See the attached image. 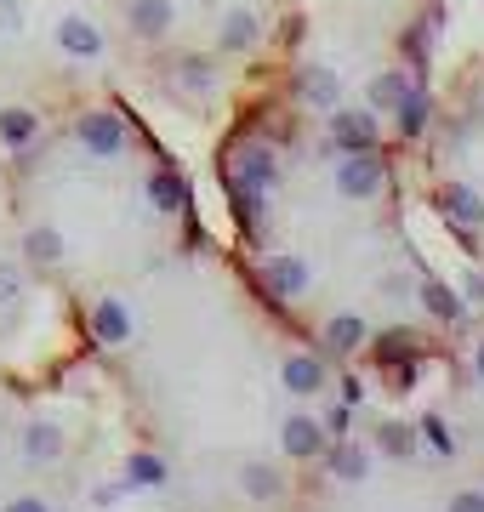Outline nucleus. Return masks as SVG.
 <instances>
[{
	"label": "nucleus",
	"mask_w": 484,
	"mask_h": 512,
	"mask_svg": "<svg viewBox=\"0 0 484 512\" xmlns=\"http://www.w3.org/2000/svg\"><path fill=\"white\" fill-rule=\"evenodd\" d=\"M274 177H280V160H274V148L268 143L234 148V160H228V183H234V205H240L245 217H257V200L274 188Z\"/></svg>",
	"instance_id": "1"
},
{
	"label": "nucleus",
	"mask_w": 484,
	"mask_h": 512,
	"mask_svg": "<svg viewBox=\"0 0 484 512\" xmlns=\"http://www.w3.org/2000/svg\"><path fill=\"white\" fill-rule=\"evenodd\" d=\"M75 143L92 154V160H120L131 143V131L126 120H120V109H86L75 120Z\"/></svg>",
	"instance_id": "2"
},
{
	"label": "nucleus",
	"mask_w": 484,
	"mask_h": 512,
	"mask_svg": "<svg viewBox=\"0 0 484 512\" xmlns=\"http://www.w3.org/2000/svg\"><path fill=\"white\" fill-rule=\"evenodd\" d=\"M382 188H388V171H382L371 148H354V154L336 160V194L342 200H376Z\"/></svg>",
	"instance_id": "3"
},
{
	"label": "nucleus",
	"mask_w": 484,
	"mask_h": 512,
	"mask_svg": "<svg viewBox=\"0 0 484 512\" xmlns=\"http://www.w3.org/2000/svg\"><path fill=\"white\" fill-rule=\"evenodd\" d=\"M280 450L291 461H319L325 450H331V439H325V421L308 416V410H291V416L280 421Z\"/></svg>",
	"instance_id": "4"
},
{
	"label": "nucleus",
	"mask_w": 484,
	"mask_h": 512,
	"mask_svg": "<svg viewBox=\"0 0 484 512\" xmlns=\"http://www.w3.org/2000/svg\"><path fill=\"white\" fill-rule=\"evenodd\" d=\"M262 291L274 296V302H297V296L314 291V268L302 256H268L262 262Z\"/></svg>",
	"instance_id": "5"
},
{
	"label": "nucleus",
	"mask_w": 484,
	"mask_h": 512,
	"mask_svg": "<svg viewBox=\"0 0 484 512\" xmlns=\"http://www.w3.org/2000/svg\"><path fill=\"white\" fill-rule=\"evenodd\" d=\"M257 40H262V18H257V6H228L223 18H217V52H223V57L251 52Z\"/></svg>",
	"instance_id": "6"
},
{
	"label": "nucleus",
	"mask_w": 484,
	"mask_h": 512,
	"mask_svg": "<svg viewBox=\"0 0 484 512\" xmlns=\"http://www.w3.org/2000/svg\"><path fill=\"white\" fill-rule=\"evenodd\" d=\"M126 29L137 40H166L177 29V6L171 0H126Z\"/></svg>",
	"instance_id": "7"
},
{
	"label": "nucleus",
	"mask_w": 484,
	"mask_h": 512,
	"mask_svg": "<svg viewBox=\"0 0 484 512\" xmlns=\"http://www.w3.org/2000/svg\"><path fill=\"white\" fill-rule=\"evenodd\" d=\"M331 143L336 148H376V109H331Z\"/></svg>",
	"instance_id": "8"
},
{
	"label": "nucleus",
	"mask_w": 484,
	"mask_h": 512,
	"mask_svg": "<svg viewBox=\"0 0 484 512\" xmlns=\"http://www.w3.org/2000/svg\"><path fill=\"white\" fill-rule=\"evenodd\" d=\"M297 97H302L314 114H331L336 103H342V80H336V69H325V63H302Z\"/></svg>",
	"instance_id": "9"
},
{
	"label": "nucleus",
	"mask_w": 484,
	"mask_h": 512,
	"mask_svg": "<svg viewBox=\"0 0 484 512\" xmlns=\"http://www.w3.org/2000/svg\"><path fill=\"white\" fill-rule=\"evenodd\" d=\"M57 46H63V57H80V63H92V57H103V29H97L92 18L69 12V18L57 23Z\"/></svg>",
	"instance_id": "10"
},
{
	"label": "nucleus",
	"mask_w": 484,
	"mask_h": 512,
	"mask_svg": "<svg viewBox=\"0 0 484 512\" xmlns=\"http://www.w3.org/2000/svg\"><path fill=\"white\" fill-rule=\"evenodd\" d=\"M439 211H445V222H456V228H484V194L467 188V183L439 188Z\"/></svg>",
	"instance_id": "11"
},
{
	"label": "nucleus",
	"mask_w": 484,
	"mask_h": 512,
	"mask_svg": "<svg viewBox=\"0 0 484 512\" xmlns=\"http://www.w3.org/2000/svg\"><path fill=\"white\" fill-rule=\"evenodd\" d=\"M280 382L291 399H314L319 387H325V359H314V353H291L280 365Z\"/></svg>",
	"instance_id": "12"
},
{
	"label": "nucleus",
	"mask_w": 484,
	"mask_h": 512,
	"mask_svg": "<svg viewBox=\"0 0 484 512\" xmlns=\"http://www.w3.org/2000/svg\"><path fill=\"white\" fill-rule=\"evenodd\" d=\"M92 336L103 342V348H120V342H131V308L120 302V296H103L92 308Z\"/></svg>",
	"instance_id": "13"
},
{
	"label": "nucleus",
	"mask_w": 484,
	"mask_h": 512,
	"mask_svg": "<svg viewBox=\"0 0 484 512\" xmlns=\"http://www.w3.org/2000/svg\"><path fill=\"white\" fill-rule=\"evenodd\" d=\"M0 143L18 148V154H29V148L40 143V114H35V109H23V103L0 109Z\"/></svg>",
	"instance_id": "14"
},
{
	"label": "nucleus",
	"mask_w": 484,
	"mask_h": 512,
	"mask_svg": "<svg viewBox=\"0 0 484 512\" xmlns=\"http://www.w3.org/2000/svg\"><path fill=\"white\" fill-rule=\"evenodd\" d=\"M23 456L35 461V467H52L63 456V427L57 421H29L23 427Z\"/></svg>",
	"instance_id": "15"
},
{
	"label": "nucleus",
	"mask_w": 484,
	"mask_h": 512,
	"mask_svg": "<svg viewBox=\"0 0 484 512\" xmlns=\"http://www.w3.org/2000/svg\"><path fill=\"white\" fill-rule=\"evenodd\" d=\"M416 296H422V308H428L439 325H456V319L467 313V302L456 296V285H445V279H422V285H416Z\"/></svg>",
	"instance_id": "16"
},
{
	"label": "nucleus",
	"mask_w": 484,
	"mask_h": 512,
	"mask_svg": "<svg viewBox=\"0 0 484 512\" xmlns=\"http://www.w3.org/2000/svg\"><path fill=\"white\" fill-rule=\"evenodd\" d=\"M149 205L154 211H166V217L188 211V177L183 171H154L149 177Z\"/></svg>",
	"instance_id": "17"
},
{
	"label": "nucleus",
	"mask_w": 484,
	"mask_h": 512,
	"mask_svg": "<svg viewBox=\"0 0 484 512\" xmlns=\"http://www.w3.org/2000/svg\"><path fill=\"white\" fill-rule=\"evenodd\" d=\"M365 342H371V325L359 313H336L331 325H325V348L331 353H359Z\"/></svg>",
	"instance_id": "18"
},
{
	"label": "nucleus",
	"mask_w": 484,
	"mask_h": 512,
	"mask_svg": "<svg viewBox=\"0 0 484 512\" xmlns=\"http://www.w3.org/2000/svg\"><path fill=\"white\" fill-rule=\"evenodd\" d=\"M325 461H331V473L342 478V484H359V478L371 473V450L354 439H336V450H325Z\"/></svg>",
	"instance_id": "19"
},
{
	"label": "nucleus",
	"mask_w": 484,
	"mask_h": 512,
	"mask_svg": "<svg viewBox=\"0 0 484 512\" xmlns=\"http://www.w3.org/2000/svg\"><path fill=\"white\" fill-rule=\"evenodd\" d=\"M240 490L251 495V501H280L285 478H280V467H268V461H245L240 467Z\"/></svg>",
	"instance_id": "20"
},
{
	"label": "nucleus",
	"mask_w": 484,
	"mask_h": 512,
	"mask_svg": "<svg viewBox=\"0 0 484 512\" xmlns=\"http://www.w3.org/2000/svg\"><path fill=\"white\" fill-rule=\"evenodd\" d=\"M410 92H416V80H410L405 69L376 74V80H371V109H376V114H393V109H399V103H405Z\"/></svg>",
	"instance_id": "21"
},
{
	"label": "nucleus",
	"mask_w": 484,
	"mask_h": 512,
	"mask_svg": "<svg viewBox=\"0 0 484 512\" xmlns=\"http://www.w3.org/2000/svg\"><path fill=\"white\" fill-rule=\"evenodd\" d=\"M23 256H29L35 268H52V262H63V234H57L52 222H35V228L23 234Z\"/></svg>",
	"instance_id": "22"
},
{
	"label": "nucleus",
	"mask_w": 484,
	"mask_h": 512,
	"mask_svg": "<svg viewBox=\"0 0 484 512\" xmlns=\"http://www.w3.org/2000/svg\"><path fill=\"white\" fill-rule=\"evenodd\" d=\"M166 484V461L154 450H131L126 456V490H160Z\"/></svg>",
	"instance_id": "23"
},
{
	"label": "nucleus",
	"mask_w": 484,
	"mask_h": 512,
	"mask_svg": "<svg viewBox=\"0 0 484 512\" xmlns=\"http://www.w3.org/2000/svg\"><path fill=\"white\" fill-rule=\"evenodd\" d=\"M376 450H382V456L410 461V456H416V433H410L405 421H382V433H376Z\"/></svg>",
	"instance_id": "24"
},
{
	"label": "nucleus",
	"mask_w": 484,
	"mask_h": 512,
	"mask_svg": "<svg viewBox=\"0 0 484 512\" xmlns=\"http://www.w3.org/2000/svg\"><path fill=\"white\" fill-rule=\"evenodd\" d=\"M393 114H399V131H405V137H422V126H428V97H422V92H410Z\"/></svg>",
	"instance_id": "25"
},
{
	"label": "nucleus",
	"mask_w": 484,
	"mask_h": 512,
	"mask_svg": "<svg viewBox=\"0 0 484 512\" xmlns=\"http://www.w3.org/2000/svg\"><path fill=\"white\" fill-rule=\"evenodd\" d=\"M399 353H416V336H410V330H388V336L376 342V359H399Z\"/></svg>",
	"instance_id": "26"
},
{
	"label": "nucleus",
	"mask_w": 484,
	"mask_h": 512,
	"mask_svg": "<svg viewBox=\"0 0 484 512\" xmlns=\"http://www.w3.org/2000/svg\"><path fill=\"white\" fill-rule=\"evenodd\" d=\"M445 512H484V484H467L445 501Z\"/></svg>",
	"instance_id": "27"
},
{
	"label": "nucleus",
	"mask_w": 484,
	"mask_h": 512,
	"mask_svg": "<svg viewBox=\"0 0 484 512\" xmlns=\"http://www.w3.org/2000/svg\"><path fill=\"white\" fill-rule=\"evenodd\" d=\"M325 439H348V427H354V410H348V404H336V410H325Z\"/></svg>",
	"instance_id": "28"
},
{
	"label": "nucleus",
	"mask_w": 484,
	"mask_h": 512,
	"mask_svg": "<svg viewBox=\"0 0 484 512\" xmlns=\"http://www.w3.org/2000/svg\"><path fill=\"white\" fill-rule=\"evenodd\" d=\"M422 433H428V444L439 450V456H456V439L445 433V421H439V416H428V421H422Z\"/></svg>",
	"instance_id": "29"
},
{
	"label": "nucleus",
	"mask_w": 484,
	"mask_h": 512,
	"mask_svg": "<svg viewBox=\"0 0 484 512\" xmlns=\"http://www.w3.org/2000/svg\"><path fill=\"white\" fill-rule=\"evenodd\" d=\"M23 291V268L18 262H0V302H18Z\"/></svg>",
	"instance_id": "30"
},
{
	"label": "nucleus",
	"mask_w": 484,
	"mask_h": 512,
	"mask_svg": "<svg viewBox=\"0 0 484 512\" xmlns=\"http://www.w3.org/2000/svg\"><path fill=\"white\" fill-rule=\"evenodd\" d=\"M6 512H52V501H40V495H12Z\"/></svg>",
	"instance_id": "31"
},
{
	"label": "nucleus",
	"mask_w": 484,
	"mask_h": 512,
	"mask_svg": "<svg viewBox=\"0 0 484 512\" xmlns=\"http://www.w3.org/2000/svg\"><path fill=\"white\" fill-rule=\"evenodd\" d=\"M467 302H484V279L479 274H467Z\"/></svg>",
	"instance_id": "32"
},
{
	"label": "nucleus",
	"mask_w": 484,
	"mask_h": 512,
	"mask_svg": "<svg viewBox=\"0 0 484 512\" xmlns=\"http://www.w3.org/2000/svg\"><path fill=\"white\" fill-rule=\"evenodd\" d=\"M473 376H479V382H484V342H479V348H473Z\"/></svg>",
	"instance_id": "33"
}]
</instances>
